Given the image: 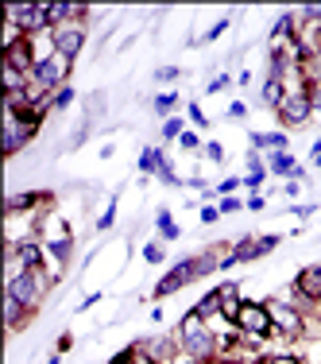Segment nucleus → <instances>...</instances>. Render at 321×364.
I'll return each mask as SVG.
<instances>
[{"label":"nucleus","mask_w":321,"mask_h":364,"mask_svg":"<svg viewBox=\"0 0 321 364\" xmlns=\"http://www.w3.org/2000/svg\"><path fill=\"white\" fill-rule=\"evenodd\" d=\"M294 171H298V163H294V155H290V151H275V155H267V175L290 178Z\"/></svg>","instance_id":"nucleus-17"},{"label":"nucleus","mask_w":321,"mask_h":364,"mask_svg":"<svg viewBox=\"0 0 321 364\" xmlns=\"http://www.w3.org/2000/svg\"><path fill=\"white\" fill-rule=\"evenodd\" d=\"M50 283H55V275H50V272H23V275H16V279L4 283V294H8V299H16V302H23L28 310H39V302L47 299Z\"/></svg>","instance_id":"nucleus-4"},{"label":"nucleus","mask_w":321,"mask_h":364,"mask_svg":"<svg viewBox=\"0 0 321 364\" xmlns=\"http://www.w3.org/2000/svg\"><path fill=\"white\" fill-rule=\"evenodd\" d=\"M229 85H232V74H229V70H224V74H213L210 85H205V93H224Z\"/></svg>","instance_id":"nucleus-30"},{"label":"nucleus","mask_w":321,"mask_h":364,"mask_svg":"<svg viewBox=\"0 0 321 364\" xmlns=\"http://www.w3.org/2000/svg\"><path fill=\"white\" fill-rule=\"evenodd\" d=\"M267 310H271V322H275V337H283V341H302L306 337V318L286 299H271Z\"/></svg>","instance_id":"nucleus-8"},{"label":"nucleus","mask_w":321,"mask_h":364,"mask_svg":"<svg viewBox=\"0 0 321 364\" xmlns=\"http://www.w3.org/2000/svg\"><path fill=\"white\" fill-rule=\"evenodd\" d=\"M232 326H236L240 337H251V341H267V337H275V322H271L267 302H244Z\"/></svg>","instance_id":"nucleus-6"},{"label":"nucleus","mask_w":321,"mask_h":364,"mask_svg":"<svg viewBox=\"0 0 321 364\" xmlns=\"http://www.w3.org/2000/svg\"><path fill=\"white\" fill-rule=\"evenodd\" d=\"M279 232H267V237H236L232 240V248L221 256V272H229V267L236 264H251V259H263L271 256L275 248H279Z\"/></svg>","instance_id":"nucleus-3"},{"label":"nucleus","mask_w":321,"mask_h":364,"mask_svg":"<svg viewBox=\"0 0 321 364\" xmlns=\"http://www.w3.org/2000/svg\"><path fill=\"white\" fill-rule=\"evenodd\" d=\"M202 151H205V159H210V163H224V144H217V140H210V144L202 147Z\"/></svg>","instance_id":"nucleus-34"},{"label":"nucleus","mask_w":321,"mask_h":364,"mask_svg":"<svg viewBox=\"0 0 321 364\" xmlns=\"http://www.w3.org/2000/svg\"><path fill=\"white\" fill-rule=\"evenodd\" d=\"M147 353H151L159 364H175L178 360V341H175V333H159V337H147V341H140Z\"/></svg>","instance_id":"nucleus-13"},{"label":"nucleus","mask_w":321,"mask_h":364,"mask_svg":"<svg viewBox=\"0 0 321 364\" xmlns=\"http://www.w3.org/2000/svg\"><path fill=\"white\" fill-rule=\"evenodd\" d=\"M74 97H77L74 85H62V90H55V112H62L66 105H74Z\"/></svg>","instance_id":"nucleus-27"},{"label":"nucleus","mask_w":321,"mask_h":364,"mask_svg":"<svg viewBox=\"0 0 321 364\" xmlns=\"http://www.w3.org/2000/svg\"><path fill=\"white\" fill-rule=\"evenodd\" d=\"M275 117H279L283 128H306L310 120H314L310 93H286V97L279 101V109H275Z\"/></svg>","instance_id":"nucleus-9"},{"label":"nucleus","mask_w":321,"mask_h":364,"mask_svg":"<svg viewBox=\"0 0 321 364\" xmlns=\"http://www.w3.org/2000/svg\"><path fill=\"white\" fill-rule=\"evenodd\" d=\"M229 23H232V20H229V16H221V20H217V23H213V28H210V31H205V43H210V39H217V36H224V31H229Z\"/></svg>","instance_id":"nucleus-38"},{"label":"nucleus","mask_w":321,"mask_h":364,"mask_svg":"<svg viewBox=\"0 0 321 364\" xmlns=\"http://www.w3.org/2000/svg\"><path fill=\"white\" fill-rule=\"evenodd\" d=\"M221 221V210L217 205H202V225H217Z\"/></svg>","instance_id":"nucleus-39"},{"label":"nucleus","mask_w":321,"mask_h":364,"mask_svg":"<svg viewBox=\"0 0 321 364\" xmlns=\"http://www.w3.org/2000/svg\"><path fill=\"white\" fill-rule=\"evenodd\" d=\"M314 210H317V205H290V213H294V218H302V221H306Z\"/></svg>","instance_id":"nucleus-43"},{"label":"nucleus","mask_w":321,"mask_h":364,"mask_svg":"<svg viewBox=\"0 0 321 364\" xmlns=\"http://www.w3.org/2000/svg\"><path fill=\"white\" fill-rule=\"evenodd\" d=\"M167 163V151L159 144H147L140 151V175H159V167Z\"/></svg>","instance_id":"nucleus-16"},{"label":"nucleus","mask_w":321,"mask_h":364,"mask_svg":"<svg viewBox=\"0 0 321 364\" xmlns=\"http://www.w3.org/2000/svg\"><path fill=\"white\" fill-rule=\"evenodd\" d=\"M310 105H314V117H321V82L310 85Z\"/></svg>","instance_id":"nucleus-41"},{"label":"nucleus","mask_w":321,"mask_h":364,"mask_svg":"<svg viewBox=\"0 0 321 364\" xmlns=\"http://www.w3.org/2000/svg\"><path fill=\"white\" fill-rule=\"evenodd\" d=\"M294 291L310 302H321V264H310L294 275Z\"/></svg>","instance_id":"nucleus-12"},{"label":"nucleus","mask_w":321,"mask_h":364,"mask_svg":"<svg viewBox=\"0 0 321 364\" xmlns=\"http://www.w3.org/2000/svg\"><path fill=\"white\" fill-rule=\"evenodd\" d=\"M194 310L205 318V322H213V318H221V294H217V291H210L202 302H194Z\"/></svg>","instance_id":"nucleus-21"},{"label":"nucleus","mask_w":321,"mask_h":364,"mask_svg":"<svg viewBox=\"0 0 321 364\" xmlns=\"http://www.w3.org/2000/svg\"><path fill=\"white\" fill-rule=\"evenodd\" d=\"M4 23L20 28L23 36H43V31H50V12L47 4H8Z\"/></svg>","instance_id":"nucleus-7"},{"label":"nucleus","mask_w":321,"mask_h":364,"mask_svg":"<svg viewBox=\"0 0 321 364\" xmlns=\"http://www.w3.org/2000/svg\"><path fill=\"white\" fill-rule=\"evenodd\" d=\"M47 364H62V353H55V357H50Z\"/></svg>","instance_id":"nucleus-46"},{"label":"nucleus","mask_w":321,"mask_h":364,"mask_svg":"<svg viewBox=\"0 0 321 364\" xmlns=\"http://www.w3.org/2000/svg\"><path fill=\"white\" fill-rule=\"evenodd\" d=\"M251 140V147H256V151H290V140H286V132L283 128H275V132H251L248 136Z\"/></svg>","instance_id":"nucleus-15"},{"label":"nucleus","mask_w":321,"mask_h":364,"mask_svg":"<svg viewBox=\"0 0 321 364\" xmlns=\"http://www.w3.org/2000/svg\"><path fill=\"white\" fill-rule=\"evenodd\" d=\"M175 341H178V353L190 364H210V360L221 357V349L232 341V337L213 333V326L205 322L197 310H190V314L178 322V329H175Z\"/></svg>","instance_id":"nucleus-1"},{"label":"nucleus","mask_w":321,"mask_h":364,"mask_svg":"<svg viewBox=\"0 0 321 364\" xmlns=\"http://www.w3.org/2000/svg\"><path fill=\"white\" fill-rule=\"evenodd\" d=\"M178 147H182V151H190V155H197V151H202V136H197V132H190V128H186V132H182V140H178Z\"/></svg>","instance_id":"nucleus-26"},{"label":"nucleus","mask_w":321,"mask_h":364,"mask_svg":"<svg viewBox=\"0 0 321 364\" xmlns=\"http://www.w3.org/2000/svg\"><path fill=\"white\" fill-rule=\"evenodd\" d=\"M112 364H159V360H155V357H151V353H147V349H143V345H140V341H136V345H132V349H124V353H116V357H112Z\"/></svg>","instance_id":"nucleus-19"},{"label":"nucleus","mask_w":321,"mask_h":364,"mask_svg":"<svg viewBox=\"0 0 321 364\" xmlns=\"http://www.w3.org/2000/svg\"><path fill=\"white\" fill-rule=\"evenodd\" d=\"M240 186H244V182H240V178H221V182H217V186H213V194H221V198H232V194H236Z\"/></svg>","instance_id":"nucleus-31"},{"label":"nucleus","mask_w":321,"mask_h":364,"mask_svg":"<svg viewBox=\"0 0 321 364\" xmlns=\"http://www.w3.org/2000/svg\"><path fill=\"white\" fill-rule=\"evenodd\" d=\"M175 105H178V93H175V90H167V93H155V101H151V109L159 112L163 120H167L170 112H175Z\"/></svg>","instance_id":"nucleus-22"},{"label":"nucleus","mask_w":321,"mask_h":364,"mask_svg":"<svg viewBox=\"0 0 321 364\" xmlns=\"http://www.w3.org/2000/svg\"><path fill=\"white\" fill-rule=\"evenodd\" d=\"M221 256H224V248L217 245V248H205V252H197V256L178 259V264L155 283V299H170V294H178L182 287H190L194 279H205L210 272H221Z\"/></svg>","instance_id":"nucleus-2"},{"label":"nucleus","mask_w":321,"mask_h":364,"mask_svg":"<svg viewBox=\"0 0 321 364\" xmlns=\"http://www.w3.org/2000/svg\"><path fill=\"white\" fill-rule=\"evenodd\" d=\"M248 117V105H244V101H232V105H229V120H244Z\"/></svg>","instance_id":"nucleus-40"},{"label":"nucleus","mask_w":321,"mask_h":364,"mask_svg":"<svg viewBox=\"0 0 321 364\" xmlns=\"http://www.w3.org/2000/svg\"><path fill=\"white\" fill-rule=\"evenodd\" d=\"M302 70H306V77H310V85H317L321 82V50H314V55L302 63Z\"/></svg>","instance_id":"nucleus-25"},{"label":"nucleus","mask_w":321,"mask_h":364,"mask_svg":"<svg viewBox=\"0 0 321 364\" xmlns=\"http://www.w3.org/2000/svg\"><path fill=\"white\" fill-rule=\"evenodd\" d=\"M155 178H159L163 186H182V178L175 175V167H170V159H167V163H163V167H159V175H155Z\"/></svg>","instance_id":"nucleus-32"},{"label":"nucleus","mask_w":321,"mask_h":364,"mask_svg":"<svg viewBox=\"0 0 321 364\" xmlns=\"http://www.w3.org/2000/svg\"><path fill=\"white\" fill-rule=\"evenodd\" d=\"M240 182H244V186L251 190V194H259V186L267 182V167H259V171H248V175L240 178Z\"/></svg>","instance_id":"nucleus-28"},{"label":"nucleus","mask_w":321,"mask_h":364,"mask_svg":"<svg viewBox=\"0 0 321 364\" xmlns=\"http://www.w3.org/2000/svg\"><path fill=\"white\" fill-rule=\"evenodd\" d=\"M182 132H186V120H182V117H167V120H163V140H182Z\"/></svg>","instance_id":"nucleus-24"},{"label":"nucleus","mask_w":321,"mask_h":364,"mask_svg":"<svg viewBox=\"0 0 321 364\" xmlns=\"http://www.w3.org/2000/svg\"><path fill=\"white\" fill-rule=\"evenodd\" d=\"M298 190H302V182H294V178H290V182H286V186H283V194H286V198H294V194H298Z\"/></svg>","instance_id":"nucleus-44"},{"label":"nucleus","mask_w":321,"mask_h":364,"mask_svg":"<svg viewBox=\"0 0 321 364\" xmlns=\"http://www.w3.org/2000/svg\"><path fill=\"white\" fill-rule=\"evenodd\" d=\"M97 117H105V93H89L85 97V120H97Z\"/></svg>","instance_id":"nucleus-23"},{"label":"nucleus","mask_w":321,"mask_h":364,"mask_svg":"<svg viewBox=\"0 0 321 364\" xmlns=\"http://www.w3.org/2000/svg\"><path fill=\"white\" fill-rule=\"evenodd\" d=\"M210 364H232L229 357H217V360H210Z\"/></svg>","instance_id":"nucleus-47"},{"label":"nucleus","mask_w":321,"mask_h":364,"mask_svg":"<svg viewBox=\"0 0 321 364\" xmlns=\"http://www.w3.org/2000/svg\"><path fill=\"white\" fill-rule=\"evenodd\" d=\"M217 210H221V218H224V213H236V210H244V202H240V198L232 194V198H221V202H217Z\"/></svg>","instance_id":"nucleus-35"},{"label":"nucleus","mask_w":321,"mask_h":364,"mask_svg":"<svg viewBox=\"0 0 321 364\" xmlns=\"http://www.w3.org/2000/svg\"><path fill=\"white\" fill-rule=\"evenodd\" d=\"M50 36H55V50H58V55L77 58V55H82V47H85V39H89V23H85V20H70V23H62V28H55Z\"/></svg>","instance_id":"nucleus-10"},{"label":"nucleus","mask_w":321,"mask_h":364,"mask_svg":"<svg viewBox=\"0 0 321 364\" xmlns=\"http://www.w3.org/2000/svg\"><path fill=\"white\" fill-rule=\"evenodd\" d=\"M155 229H159L163 240H178V237H182V229L175 225V218H170L167 205H163V210H155Z\"/></svg>","instance_id":"nucleus-18"},{"label":"nucleus","mask_w":321,"mask_h":364,"mask_svg":"<svg viewBox=\"0 0 321 364\" xmlns=\"http://www.w3.org/2000/svg\"><path fill=\"white\" fill-rule=\"evenodd\" d=\"M286 97V90H283V82L279 77H263V90H259V101L263 105H271V109H279V101Z\"/></svg>","instance_id":"nucleus-20"},{"label":"nucleus","mask_w":321,"mask_h":364,"mask_svg":"<svg viewBox=\"0 0 321 364\" xmlns=\"http://www.w3.org/2000/svg\"><path fill=\"white\" fill-rule=\"evenodd\" d=\"M186 112H190V120H194L197 128H205V124H210V117L202 112V105H197V101H190V105H186Z\"/></svg>","instance_id":"nucleus-36"},{"label":"nucleus","mask_w":321,"mask_h":364,"mask_svg":"<svg viewBox=\"0 0 321 364\" xmlns=\"http://www.w3.org/2000/svg\"><path fill=\"white\" fill-rule=\"evenodd\" d=\"M310 163H314V167H321V140H314V151H310Z\"/></svg>","instance_id":"nucleus-45"},{"label":"nucleus","mask_w":321,"mask_h":364,"mask_svg":"<svg viewBox=\"0 0 321 364\" xmlns=\"http://www.w3.org/2000/svg\"><path fill=\"white\" fill-rule=\"evenodd\" d=\"M143 259H147V264H163V259H167V248L155 245V240H147V245H143Z\"/></svg>","instance_id":"nucleus-29"},{"label":"nucleus","mask_w":321,"mask_h":364,"mask_svg":"<svg viewBox=\"0 0 321 364\" xmlns=\"http://www.w3.org/2000/svg\"><path fill=\"white\" fill-rule=\"evenodd\" d=\"M112 221H116V198L105 205V213L97 218V232H105V229H112Z\"/></svg>","instance_id":"nucleus-33"},{"label":"nucleus","mask_w":321,"mask_h":364,"mask_svg":"<svg viewBox=\"0 0 321 364\" xmlns=\"http://www.w3.org/2000/svg\"><path fill=\"white\" fill-rule=\"evenodd\" d=\"M43 205H55V198L50 194H39V190H12V194L4 198V218H12V213H36Z\"/></svg>","instance_id":"nucleus-11"},{"label":"nucleus","mask_w":321,"mask_h":364,"mask_svg":"<svg viewBox=\"0 0 321 364\" xmlns=\"http://www.w3.org/2000/svg\"><path fill=\"white\" fill-rule=\"evenodd\" d=\"M217 294H221V318L232 326L236 314H240V306H244V299H240V283H221Z\"/></svg>","instance_id":"nucleus-14"},{"label":"nucleus","mask_w":321,"mask_h":364,"mask_svg":"<svg viewBox=\"0 0 321 364\" xmlns=\"http://www.w3.org/2000/svg\"><path fill=\"white\" fill-rule=\"evenodd\" d=\"M178 77H182L178 66H159V70H155V82H178Z\"/></svg>","instance_id":"nucleus-37"},{"label":"nucleus","mask_w":321,"mask_h":364,"mask_svg":"<svg viewBox=\"0 0 321 364\" xmlns=\"http://www.w3.org/2000/svg\"><path fill=\"white\" fill-rule=\"evenodd\" d=\"M39 124L31 112H4V155H20L39 136Z\"/></svg>","instance_id":"nucleus-5"},{"label":"nucleus","mask_w":321,"mask_h":364,"mask_svg":"<svg viewBox=\"0 0 321 364\" xmlns=\"http://www.w3.org/2000/svg\"><path fill=\"white\" fill-rule=\"evenodd\" d=\"M263 205H267V198H263V194H251L248 202H244V210H251V213H259V210H263Z\"/></svg>","instance_id":"nucleus-42"}]
</instances>
